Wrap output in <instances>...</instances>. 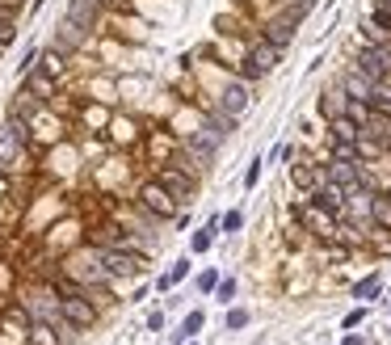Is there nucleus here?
I'll return each instance as SVG.
<instances>
[{
  "label": "nucleus",
  "instance_id": "32",
  "mask_svg": "<svg viewBox=\"0 0 391 345\" xmlns=\"http://www.w3.org/2000/svg\"><path fill=\"white\" fill-rule=\"evenodd\" d=\"M257 181H261V156H253V165H249V172H244V185L257 190Z\"/></svg>",
  "mask_w": 391,
  "mask_h": 345
},
{
  "label": "nucleus",
  "instance_id": "40",
  "mask_svg": "<svg viewBox=\"0 0 391 345\" xmlns=\"http://www.w3.org/2000/svg\"><path fill=\"white\" fill-rule=\"evenodd\" d=\"M0 51H4V46H0Z\"/></svg>",
  "mask_w": 391,
  "mask_h": 345
},
{
  "label": "nucleus",
  "instance_id": "34",
  "mask_svg": "<svg viewBox=\"0 0 391 345\" xmlns=\"http://www.w3.org/2000/svg\"><path fill=\"white\" fill-rule=\"evenodd\" d=\"M240 227H244V215L240 211H227L223 215V232H240Z\"/></svg>",
  "mask_w": 391,
  "mask_h": 345
},
{
  "label": "nucleus",
  "instance_id": "14",
  "mask_svg": "<svg viewBox=\"0 0 391 345\" xmlns=\"http://www.w3.org/2000/svg\"><path fill=\"white\" fill-rule=\"evenodd\" d=\"M231 127H236V118H231V114H223V110H215V114L207 118V127H202V135H211L215 143H223V139L231 135Z\"/></svg>",
  "mask_w": 391,
  "mask_h": 345
},
{
  "label": "nucleus",
  "instance_id": "33",
  "mask_svg": "<svg viewBox=\"0 0 391 345\" xmlns=\"http://www.w3.org/2000/svg\"><path fill=\"white\" fill-rule=\"evenodd\" d=\"M366 320V307H353V311H345V320H341V329H358Z\"/></svg>",
  "mask_w": 391,
  "mask_h": 345
},
{
  "label": "nucleus",
  "instance_id": "15",
  "mask_svg": "<svg viewBox=\"0 0 391 345\" xmlns=\"http://www.w3.org/2000/svg\"><path fill=\"white\" fill-rule=\"evenodd\" d=\"M358 135H362V123H353L349 114H337L333 118V139L337 143H358Z\"/></svg>",
  "mask_w": 391,
  "mask_h": 345
},
{
  "label": "nucleus",
  "instance_id": "1",
  "mask_svg": "<svg viewBox=\"0 0 391 345\" xmlns=\"http://www.w3.org/2000/svg\"><path fill=\"white\" fill-rule=\"evenodd\" d=\"M59 316H63V324H72L76 333H88V329L97 324V307L85 299V291L63 295V299H59Z\"/></svg>",
  "mask_w": 391,
  "mask_h": 345
},
{
  "label": "nucleus",
  "instance_id": "37",
  "mask_svg": "<svg viewBox=\"0 0 391 345\" xmlns=\"http://www.w3.org/2000/svg\"><path fill=\"white\" fill-rule=\"evenodd\" d=\"M341 345H362V337H353V333H349V337H345Z\"/></svg>",
  "mask_w": 391,
  "mask_h": 345
},
{
  "label": "nucleus",
  "instance_id": "36",
  "mask_svg": "<svg viewBox=\"0 0 391 345\" xmlns=\"http://www.w3.org/2000/svg\"><path fill=\"white\" fill-rule=\"evenodd\" d=\"M160 329H165V311H152L147 316V333H160Z\"/></svg>",
  "mask_w": 391,
  "mask_h": 345
},
{
  "label": "nucleus",
  "instance_id": "11",
  "mask_svg": "<svg viewBox=\"0 0 391 345\" xmlns=\"http://www.w3.org/2000/svg\"><path fill=\"white\" fill-rule=\"evenodd\" d=\"M173 198H189V190H194V181H189V172H181V169H160V177H156Z\"/></svg>",
  "mask_w": 391,
  "mask_h": 345
},
{
  "label": "nucleus",
  "instance_id": "10",
  "mask_svg": "<svg viewBox=\"0 0 391 345\" xmlns=\"http://www.w3.org/2000/svg\"><path fill=\"white\" fill-rule=\"evenodd\" d=\"M21 148H26V143H21L13 130L0 127V169H4V172H9L13 165H17V160H21Z\"/></svg>",
  "mask_w": 391,
  "mask_h": 345
},
{
  "label": "nucleus",
  "instance_id": "9",
  "mask_svg": "<svg viewBox=\"0 0 391 345\" xmlns=\"http://www.w3.org/2000/svg\"><path fill=\"white\" fill-rule=\"evenodd\" d=\"M295 30H299V21L282 13L278 21H269V26H265V43H269V46H278V51H282V46H291V43H295Z\"/></svg>",
  "mask_w": 391,
  "mask_h": 345
},
{
  "label": "nucleus",
  "instance_id": "13",
  "mask_svg": "<svg viewBox=\"0 0 391 345\" xmlns=\"http://www.w3.org/2000/svg\"><path fill=\"white\" fill-rule=\"evenodd\" d=\"M215 139H211V135H202V130H198V135H189V156H194V160H198V165H202V169H207V165H211V160H215Z\"/></svg>",
  "mask_w": 391,
  "mask_h": 345
},
{
  "label": "nucleus",
  "instance_id": "26",
  "mask_svg": "<svg viewBox=\"0 0 391 345\" xmlns=\"http://www.w3.org/2000/svg\"><path fill=\"white\" fill-rule=\"evenodd\" d=\"M375 30H391V0L375 4Z\"/></svg>",
  "mask_w": 391,
  "mask_h": 345
},
{
  "label": "nucleus",
  "instance_id": "4",
  "mask_svg": "<svg viewBox=\"0 0 391 345\" xmlns=\"http://www.w3.org/2000/svg\"><path fill=\"white\" fill-rule=\"evenodd\" d=\"M311 207H320V211H328V215L341 219V211H345V190H341L337 181L320 177V181L311 185Z\"/></svg>",
  "mask_w": 391,
  "mask_h": 345
},
{
  "label": "nucleus",
  "instance_id": "30",
  "mask_svg": "<svg viewBox=\"0 0 391 345\" xmlns=\"http://www.w3.org/2000/svg\"><path fill=\"white\" fill-rule=\"evenodd\" d=\"M333 160H362L358 156V143H337L333 148Z\"/></svg>",
  "mask_w": 391,
  "mask_h": 345
},
{
  "label": "nucleus",
  "instance_id": "23",
  "mask_svg": "<svg viewBox=\"0 0 391 345\" xmlns=\"http://www.w3.org/2000/svg\"><path fill=\"white\" fill-rule=\"evenodd\" d=\"M185 274H189V257L173 261V269H169V274H165V278H160V282H156V287H160V291H169V287H177V282H181V278H185Z\"/></svg>",
  "mask_w": 391,
  "mask_h": 345
},
{
  "label": "nucleus",
  "instance_id": "20",
  "mask_svg": "<svg viewBox=\"0 0 391 345\" xmlns=\"http://www.w3.org/2000/svg\"><path fill=\"white\" fill-rule=\"evenodd\" d=\"M202 324H207V316L194 307V311H185V320H181V329H177V341H189L194 333H202Z\"/></svg>",
  "mask_w": 391,
  "mask_h": 345
},
{
  "label": "nucleus",
  "instance_id": "35",
  "mask_svg": "<svg viewBox=\"0 0 391 345\" xmlns=\"http://www.w3.org/2000/svg\"><path fill=\"white\" fill-rule=\"evenodd\" d=\"M34 63H38V51H26V55H21V63H17V68H21V76H26Z\"/></svg>",
  "mask_w": 391,
  "mask_h": 345
},
{
  "label": "nucleus",
  "instance_id": "18",
  "mask_svg": "<svg viewBox=\"0 0 391 345\" xmlns=\"http://www.w3.org/2000/svg\"><path fill=\"white\" fill-rule=\"evenodd\" d=\"M370 219H375L383 232H391V198H383V194H370Z\"/></svg>",
  "mask_w": 391,
  "mask_h": 345
},
{
  "label": "nucleus",
  "instance_id": "28",
  "mask_svg": "<svg viewBox=\"0 0 391 345\" xmlns=\"http://www.w3.org/2000/svg\"><path fill=\"white\" fill-rule=\"evenodd\" d=\"M13 38H17V26H13V17L0 13V46H9Z\"/></svg>",
  "mask_w": 391,
  "mask_h": 345
},
{
  "label": "nucleus",
  "instance_id": "31",
  "mask_svg": "<svg viewBox=\"0 0 391 345\" xmlns=\"http://www.w3.org/2000/svg\"><path fill=\"white\" fill-rule=\"evenodd\" d=\"M215 295H219L223 303H227L231 295H236V278H219V282H215Z\"/></svg>",
  "mask_w": 391,
  "mask_h": 345
},
{
  "label": "nucleus",
  "instance_id": "19",
  "mask_svg": "<svg viewBox=\"0 0 391 345\" xmlns=\"http://www.w3.org/2000/svg\"><path fill=\"white\" fill-rule=\"evenodd\" d=\"M320 177H324V169H316V165H295V169H291V181H295L299 190H307V194H311V185H316Z\"/></svg>",
  "mask_w": 391,
  "mask_h": 345
},
{
  "label": "nucleus",
  "instance_id": "6",
  "mask_svg": "<svg viewBox=\"0 0 391 345\" xmlns=\"http://www.w3.org/2000/svg\"><path fill=\"white\" fill-rule=\"evenodd\" d=\"M278 55H282V51H278V46H269V43H261V46H253V51H249V59H244V81H253V76H265V72H273V68H278Z\"/></svg>",
  "mask_w": 391,
  "mask_h": 345
},
{
  "label": "nucleus",
  "instance_id": "38",
  "mask_svg": "<svg viewBox=\"0 0 391 345\" xmlns=\"http://www.w3.org/2000/svg\"><path fill=\"white\" fill-rule=\"evenodd\" d=\"M97 4H101V9H105V4H114V0H97Z\"/></svg>",
  "mask_w": 391,
  "mask_h": 345
},
{
  "label": "nucleus",
  "instance_id": "7",
  "mask_svg": "<svg viewBox=\"0 0 391 345\" xmlns=\"http://www.w3.org/2000/svg\"><path fill=\"white\" fill-rule=\"evenodd\" d=\"M219 110H223V114H231V118H240V114L249 110V85H244V81L223 85V93H219Z\"/></svg>",
  "mask_w": 391,
  "mask_h": 345
},
{
  "label": "nucleus",
  "instance_id": "5",
  "mask_svg": "<svg viewBox=\"0 0 391 345\" xmlns=\"http://www.w3.org/2000/svg\"><path fill=\"white\" fill-rule=\"evenodd\" d=\"M299 219H303L307 232H311L316 240H324V244L341 236V232H337V215H328V211H320V207H311V202H307V207H299Z\"/></svg>",
  "mask_w": 391,
  "mask_h": 345
},
{
  "label": "nucleus",
  "instance_id": "21",
  "mask_svg": "<svg viewBox=\"0 0 391 345\" xmlns=\"http://www.w3.org/2000/svg\"><path fill=\"white\" fill-rule=\"evenodd\" d=\"M85 43V30H80V26H72V21H63V30H59V51H63V55H68V51H76V46Z\"/></svg>",
  "mask_w": 391,
  "mask_h": 345
},
{
  "label": "nucleus",
  "instance_id": "3",
  "mask_svg": "<svg viewBox=\"0 0 391 345\" xmlns=\"http://www.w3.org/2000/svg\"><path fill=\"white\" fill-rule=\"evenodd\" d=\"M97 261H101L105 278H135V274L143 269V257H139V253H122V249H105Z\"/></svg>",
  "mask_w": 391,
  "mask_h": 345
},
{
  "label": "nucleus",
  "instance_id": "22",
  "mask_svg": "<svg viewBox=\"0 0 391 345\" xmlns=\"http://www.w3.org/2000/svg\"><path fill=\"white\" fill-rule=\"evenodd\" d=\"M215 232H219V219H211L202 232H194V240H189V253H207V249L215 244Z\"/></svg>",
  "mask_w": 391,
  "mask_h": 345
},
{
  "label": "nucleus",
  "instance_id": "27",
  "mask_svg": "<svg viewBox=\"0 0 391 345\" xmlns=\"http://www.w3.org/2000/svg\"><path fill=\"white\" fill-rule=\"evenodd\" d=\"M227 329H231V333L249 329V311H244V307H231V311H227Z\"/></svg>",
  "mask_w": 391,
  "mask_h": 345
},
{
  "label": "nucleus",
  "instance_id": "25",
  "mask_svg": "<svg viewBox=\"0 0 391 345\" xmlns=\"http://www.w3.org/2000/svg\"><path fill=\"white\" fill-rule=\"evenodd\" d=\"M379 287H383V278H379V274H370V278H362V282L353 287V299H375V295H379Z\"/></svg>",
  "mask_w": 391,
  "mask_h": 345
},
{
  "label": "nucleus",
  "instance_id": "16",
  "mask_svg": "<svg viewBox=\"0 0 391 345\" xmlns=\"http://www.w3.org/2000/svg\"><path fill=\"white\" fill-rule=\"evenodd\" d=\"M26 337H30V345H63V337H59L46 320H34V324L26 329Z\"/></svg>",
  "mask_w": 391,
  "mask_h": 345
},
{
  "label": "nucleus",
  "instance_id": "39",
  "mask_svg": "<svg viewBox=\"0 0 391 345\" xmlns=\"http://www.w3.org/2000/svg\"><path fill=\"white\" fill-rule=\"evenodd\" d=\"M185 345H198V341H194V337H189V341H185Z\"/></svg>",
  "mask_w": 391,
  "mask_h": 345
},
{
  "label": "nucleus",
  "instance_id": "24",
  "mask_svg": "<svg viewBox=\"0 0 391 345\" xmlns=\"http://www.w3.org/2000/svg\"><path fill=\"white\" fill-rule=\"evenodd\" d=\"M38 59H43V72H46V76H59V72H63V51H59V46L43 51Z\"/></svg>",
  "mask_w": 391,
  "mask_h": 345
},
{
  "label": "nucleus",
  "instance_id": "8",
  "mask_svg": "<svg viewBox=\"0 0 391 345\" xmlns=\"http://www.w3.org/2000/svg\"><path fill=\"white\" fill-rule=\"evenodd\" d=\"M68 21L72 26H80V30H97V21H101V4L97 0H68Z\"/></svg>",
  "mask_w": 391,
  "mask_h": 345
},
{
  "label": "nucleus",
  "instance_id": "12",
  "mask_svg": "<svg viewBox=\"0 0 391 345\" xmlns=\"http://www.w3.org/2000/svg\"><path fill=\"white\" fill-rule=\"evenodd\" d=\"M26 97H38V101H46L51 93H55V76H46V72H38V68H30L26 72V88H21Z\"/></svg>",
  "mask_w": 391,
  "mask_h": 345
},
{
  "label": "nucleus",
  "instance_id": "17",
  "mask_svg": "<svg viewBox=\"0 0 391 345\" xmlns=\"http://www.w3.org/2000/svg\"><path fill=\"white\" fill-rule=\"evenodd\" d=\"M345 97H349V101H366V97H370V81H366L358 68L345 72Z\"/></svg>",
  "mask_w": 391,
  "mask_h": 345
},
{
  "label": "nucleus",
  "instance_id": "29",
  "mask_svg": "<svg viewBox=\"0 0 391 345\" xmlns=\"http://www.w3.org/2000/svg\"><path fill=\"white\" fill-rule=\"evenodd\" d=\"M215 282H219V269H202V274H198V291H202V295H211Z\"/></svg>",
  "mask_w": 391,
  "mask_h": 345
},
{
  "label": "nucleus",
  "instance_id": "2",
  "mask_svg": "<svg viewBox=\"0 0 391 345\" xmlns=\"http://www.w3.org/2000/svg\"><path fill=\"white\" fill-rule=\"evenodd\" d=\"M139 207L156 219H177V198L160 181H143V185H139Z\"/></svg>",
  "mask_w": 391,
  "mask_h": 345
}]
</instances>
